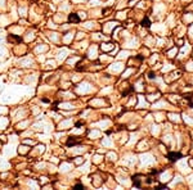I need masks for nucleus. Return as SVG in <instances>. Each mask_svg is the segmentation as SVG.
I'll return each instance as SVG.
<instances>
[{"label": "nucleus", "instance_id": "5", "mask_svg": "<svg viewBox=\"0 0 193 190\" xmlns=\"http://www.w3.org/2000/svg\"><path fill=\"white\" fill-rule=\"evenodd\" d=\"M142 25H143L144 27H149V25H151V22H149V19H148V18H144V19L142 21Z\"/></svg>", "mask_w": 193, "mask_h": 190}, {"label": "nucleus", "instance_id": "3", "mask_svg": "<svg viewBox=\"0 0 193 190\" xmlns=\"http://www.w3.org/2000/svg\"><path fill=\"white\" fill-rule=\"evenodd\" d=\"M167 157H169V159H170V161H173V162H174V161H178L179 158H181V154H179V153H170Z\"/></svg>", "mask_w": 193, "mask_h": 190}, {"label": "nucleus", "instance_id": "2", "mask_svg": "<svg viewBox=\"0 0 193 190\" xmlns=\"http://www.w3.org/2000/svg\"><path fill=\"white\" fill-rule=\"evenodd\" d=\"M81 141V139H76V138H72V136H71V138L67 140V145L68 146H71V145H76V144H79Z\"/></svg>", "mask_w": 193, "mask_h": 190}, {"label": "nucleus", "instance_id": "6", "mask_svg": "<svg viewBox=\"0 0 193 190\" xmlns=\"http://www.w3.org/2000/svg\"><path fill=\"white\" fill-rule=\"evenodd\" d=\"M75 189H84V186L81 184H77V185H75Z\"/></svg>", "mask_w": 193, "mask_h": 190}, {"label": "nucleus", "instance_id": "4", "mask_svg": "<svg viewBox=\"0 0 193 190\" xmlns=\"http://www.w3.org/2000/svg\"><path fill=\"white\" fill-rule=\"evenodd\" d=\"M8 40H9V41H17V43H21V41H22V40H21V37L14 36V35H9V36H8Z\"/></svg>", "mask_w": 193, "mask_h": 190}, {"label": "nucleus", "instance_id": "1", "mask_svg": "<svg viewBox=\"0 0 193 190\" xmlns=\"http://www.w3.org/2000/svg\"><path fill=\"white\" fill-rule=\"evenodd\" d=\"M68 21H70V22H73V23H77V22H80V17H79L77 14L72 13V14H70Z\"/></svg>", "mask_w": 193, "mask_h": 190}]
</instances>
